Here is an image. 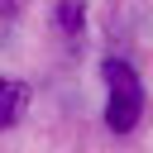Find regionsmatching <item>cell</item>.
Returning <instances> with one entry per match:
<instances>
[{
	"mask_svg": "<svg viewBox=\"0 0 153 153\" xmlns=\"http://www.w3.org/2000/svg\"><path fill=\"white\" fill-rule=\"evenodd\" d=\"M5 124H10V115H0V129H5Z\"/></svg>",
	"mask_w": 153,
	"mask_h": 153,
	"instance_id": "4",
	"label": "cell"
},
{
	"mask_svg": "<svg viewBox=\"0 0 153 153\" xmlns=\"http://www.w3.org/2000/svg\"><path fill=\"white\" fill-rule=\"evenodd\" d=\"M24 105V91L19 86H10V81H0V115H10L14 120V110Z\"/></svg>",
	"mask_w": 153,
	"mask_h": 153,
	"instance_id": "2",
	"label": "cell"
},
{
	"mask_svg": "<svg viewBox=\"0 0 153 153\" xmlns=\"http://www.w3.org/2000/svg\"><path fill=\"white\" fill-rule=\"evenodd\" d=\"M57 19H62V29H76V24H81V0H62Z\"/></svg>",
	"mask_w": 153,
	"mask_h": 153,
	"instance_id": "3",
	"label": "cell"
},
{
	"mask_svg": "<svg viewBox=\"0 0 153 153\" xmlns=\"http://www.w3.org/2000/svg\"><path fill=\"white\" fill-rule=\"evenodd\" d=\"M105 86H110L105 124H110L115 134H129V129L143 120V86H139V76H134V67L120 62V57H110V62H105Z\"/></svg>",
	"mask_w": 153,
	"mask_h": 153,
	"instance_id": "1",
	"label": "cell"
}]
</instances>
